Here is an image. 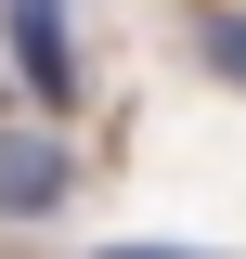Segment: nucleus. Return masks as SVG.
I'll return each instance as SVG.
<instances>
[{
	"label": "nucleus",
	"instance_id": "1",
	"mask_svg": "<svg viewBox=\"0 0 246 259\" xmlns=\"http://www.w3.org/2000/svg\"><path fill=\"white\" fill-rule=\"evenodd\" d=\"M65 143L52 130H0V221H39V207H65Z\"/></svg>",
	"mask_w": 246,
	"mask_h": 259
},
{
	"label": "nucleus",
	"instance_id": "2",
	"mask_svg": "<svg viewBox=\"0 0 246 259\" xmlns=\"http://www.w3.org/2000/svg\"><path fill=\"white\" fill-rule=\"evenodd\" d=\"M13 65H26V91H39V104L78 91V39H65V13H39V0H26V13H13Z\"/></svg>",
	"mask_w": 246,
	"mask_h": 259
},
{
	"label": "nucleus",
	"instance_id": "3",
	"mask_svg": "<svg viewBox=\"0 0 246 259\" xmlns=\"http://www.w3.org/2000/svg\"><path fill=\"white\" fill-rule=\"evenodd\" d=\"M208 52H220V65L246 78V13H220V26H208Z\"/></svg>",
	"mask_w": 246,
	"mask_h": 259
},
{
	"label": "nucleus",
	"instance_id": "4",
	"mask_svg": "<svg viewBox=\"0 0 246 259\" xmlns=\"http://www.w3.org/2000/svg\"><path fill=\"white\" fill-rule=\"evenodd\" d=\"M104 259H208V246H104Z\"/></svg>",
	"mask_w": 246,
	"mask_h": 259
}]
</instances>
